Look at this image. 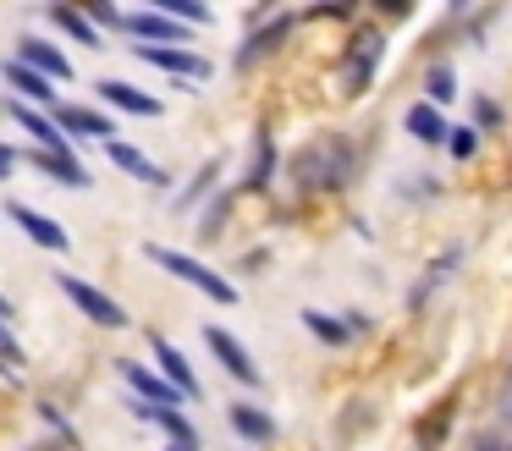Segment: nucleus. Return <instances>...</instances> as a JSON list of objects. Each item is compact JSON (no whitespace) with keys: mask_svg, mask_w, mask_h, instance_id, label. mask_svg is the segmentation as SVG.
I'll return each instance as SVG.
<instances>
[{"mask_svg":"<svg viewBox=\"0 0 512 451\" xmlns=\"http://www.w3.org/2000/svg\"><path fill=\"white\" fill-rule=\"evenodd\" d=\"M424 94H430V105L441 110L446 99L457 94V77H452V66H430V72H424Z\"/></svg>","mask_w":512,"mask_h":451,"instance_id":"24","label":"nucleus"},{"mask_svg":"<svg viewBox=\"0 0 512 451\" xmlns=\"http://www.w3.org/2000/svg\"><path fill=\"white\" fill-rule=\"evenodd\" d=\"M138 55H144L149 66H166V72H177V77H210V61L204 55H193V50H177V44H138Z\"/></svg>","mask_w":512,"mask_h":451,"instance_id":"7","label":"nucleus"},{"mask_svg":"<svg viewBox=\"0 0 512 451\" xmlns=\"http://www.w3.org/2000/svg\"><path fill=\"white\" fill-rule=\"evenodd\" d=\"M72 446V440H56V446H34V451H67Z\"/></svg>","mask_w":512,"mask_h":451,"instance_id":"32","label":"nucleus"},{"mask_svg":"<svg viewBox=\"0 0 512 451\" xmlns=\"http://www.w3.org/2000/svg\"><path fill=\"white\" fill-rule=\"evenodd\" d=\"M292 176H298V187H347V176H353V149H347L342 138H320L292 160Z\"/></svg>","mask_w":512,"mask_h":451,"instance_id":"1","label":"nucleus"},{"mask_svg":"<svg viewBox=\"0 0 512 451\" xmlns=\"http://www.w3.org/2000/svg\"><path fill=\"white\" fill-rule=\"evenodd\" d=\"M155 358H160V369H166V380L182 391V402H188V396H199V374L188 369V358H182L171 341H155Z\"/></svg>","mask_w":512,"mask_h":451,"instance_id":"15","label":"nucleus"},{"mask_svg":"<svg viewBox=\"0 0 512 451\" xmlns=\"http://www.w3.org/2000/svg\"><path fill=\"white\" fill-rule=\"evenodd\" d=\"M507 451H512V440H507Z\"/></svg>","mask_w":512,"mask_h":451,"instance_id":"35","label":"nucleus"},{"mask_svg":"<svg viewBox=\"0 0 512 451\" xmlns=\"http://www.w3.org/2000/svg\"><path fill=\"white\" fill-rule=\"evenodd\" d=\"M12 165H17V154L6 149V143H0V176H12Z\"/></svg>","mask_w":512,"mask_h":451,"instance_id":"31","label":"nucleus"},{"mask_svg":"<svg viewBox=\"0 0 512 451\" xmlns=\"http://www.w3.org/2000/svg\"><path fill=\"white\" fill-rule=\"evenodd\" d=\"M12 116L23 121L28 132H34V143H39L45 154H72V149H67V132H61L50 116H39V110H28V105H12Z\"/></svg>","mask_w":512,"mask_h":451,"instance_id":"12","label":"nucleus"},{"mask_svg":"<svg viewBox=\"0 0 512 451\" xmlns=\"http://www.w3.org/2000/svg\"><path fill=\"white\" fill-rule=\"evenodd\" d=\"M12 220L28 231V237L39 242V248H50V253H67V231L56 226V220H45L39 209H28V204H12Z\"/></svg>","mask_w":512,"mask_h":451,"instance_id":"11","label":"nucleus"},{"mask_svg":"<svg viewBox=\"0 0 512 451\" xmlns=\"http://www.w3.org/2000/svg\"><path fill=\"white\" fill-rule=\"evenodd\" d=\"M160 11H166L171 22H210V6H199V0H160Z\"/></svg>","mask_w":512,"mask_h":451,"instance_id":"26","label":"nucleus"},{"mask_svg":"<svg viewBox=\"0 0 512 451\" xmlns=\"http://www.w3.org/2000/svg\"><path fill=\"white\" fill-rule=\"evenodd\" d=\"M408 132H413L419 143H446V132H452V127L441 121V110H435L430 99H419V105L408 110Z\"/></svg>","mask_w":512,"mask_h":451,"instance_id":"18","label":"nucleus"},{"mask_svg":"<svg viewBox=\"0 0 512 451\" xmlns=\"http://www.w3.org/2000/svg\"><path fill=\"white\" fill-rule=\"evenodd\" d=\"M111 160L122 165V171H133L138 182H149V187H166V171H160V165L149 160V154H138L133 143H116V138H111Z\"/></svg>","mask_w":512,"mask_h":451,"instance_id":"17","label":"nucleus"},{"mask_svg":"<svg viewBox=\"0 0 512 451\" xmlns=\"http://www.w3.org/2000/svg\"><path fill=\"white\" fill-rule=\"evenodd\" d=\"M0 358H6V363H23V347H17V336H12L6 325H0Z\"/></svg>","mask_w":512,"mask_h":451,"instance_id":"28","label":"nucleus"},{"mask_svg":"<svg viewBox=\"0 0 512 451\" xmlns=\"http://www.w3.org/2000/svg\"><path fill=\"white\" fill-rule=\"evenodd\" d=\"M122 374H127V385H133V391L144 396V407H177V402H182L177 385L160 380V374H149V369H138L133 358H122Z\"/></svg>","mask_w":512,"mask_h":451,"instance_id":"8","label":"nucleus"},{"mask_svg":"<svg viewBox=\"0 0 512 451\" xmlns=\"http://www.w3.org/2000/svg\"><path fill=\"white\" fill-rule=\"evenodd\" d=\"M270 176H276V143H270V132H259L254 165H248V187H270Z\"/></svg>","mask_w":512,"mask_h":451,"instance_id":"21","label":"nucleus"},{"mask_svg":"<svg viewBox=\"0 0 512 451\" xmlns=\"http://www.w3.org/2000/svg\"><path fill=\"white\" fill-rule=\"evenodd\" d=\"M474 451H507V440H496V435H479V440H474Z\"/></svg>","mask_w":512,"mask_h":451,"instance_id":"29","label":"nucleus"},{"mask_svg":"<svg viewBox=\"0 0 512 451\" xmlns=\"http://www.w3.org/2000/svg\"><path fill=\"white\" fill-rule=\"evenodd\" d=\"M171 451H199V446H171Z\"/></svg>","mask_w":512,"mask_h":451,"instance_id":"34","label":"nucleus"},{"mask_svg":"<svg viewBox=\"0 0 512 451\" xmlns=\"http://www.w3.org/2000/svg\"><path fill=\"white\" fill-rule=\"evenodd\" d=\"M232 429H237L243 440H254V446L276 440V418H270V413H259V407H248V402H232Z\"/></svg>","mask_w":512,"mask_h":451,"instance_id":"16","label":"nucleus"},{"mask_svg":"<svg viewBox=\"0 0 512 451\" xmlns=\"http://www.w3.org/2000/svg\"><path fill=\"white\" fill-rule=\"evenodd\" d=\"M61 292H67L72 303H78L83 314L94 319V325H105V330H127V319H133V314H127V308H122V303H116V297H105L100 286L78 281V275H61Z\"/></svg>","mask_w":512,"mask_h":451,"instance_id":"4","label":"nucleus"},{"mask_svg":"<svg viewBox=\"0 0 512 451\" xmlns=\"http://www.w3.org/2000/svg\"><path fill=\"white\" fill-rule=\"evenodd\" d=\"M452 413H457V396H441V402L413 424V446H419V451H441L446 429H452Z\"/></svg>","mask_w":512,"mask_h":451,"instance_id":"10","label":"nucleus"},{"mask_svg":"<svg viewBox=\"0 0 512 451\" xmlns=\"http://www.w3.org/2000/svg\"><path fill=\"white\" fill-rule=\"evenodd\" d=\"M287 33H292V17H270L265 28H259V33H248V44H243V50H237V66H254L259 55H270V50H276L281 39H287Z\"/></svg>","mask_w":512,"mask_h":451,"instance_id":"14","label":"nucleus"},{"mask_svg":"<svg viewBox=\"0 0 512 451\" xmlns=\"http://www.w3.org/2000/svg\"><path fill=\"white\" fill-rule=\"evenodd\" d=\"M501 418H512V374H507V385H501Z\"/></svg>","mask_w":512,"mask_h":451,"instance_id":"30","label":"nucleus"},{"mask_svg":"<svg viewBox=\"0 0 512 451\" xmlns=\"http://www.w3.org/2000/svg\"><path fill=\"white\" fill-rule=\"evenodd\" d=\"M446 149H452L457 160H474V149H479V132H474V127H452V132H446Z\"/></svg>","mask_w":512,"mask_h":451,"instance_id":"27","label":"nucleus"},{"mask_svg":"<svg viewBox=\"0 0 512 451\" xmlns=\"http://www.w3.org/2000/svg\"><path fill=\"white\" fill-rule=\"evenodd\" d=\"M380 55H386V39H380L375 28L353 33V44H347V61H342V94H364V88L375 83Z\"/></svg>","mask_w":512,"mask_h":451,"instance_id":"3","label":"nucleus"},{"mask_svg":"<svg viewBox=\"0 0 512 451\" xmlns=\"http://www.w3.org/2000/svg\"><path fill=\"white\" fill-rule=\"evenodd\" d=\"M6 83H12L23 99H50V94H56V88H50L45 77H39V72H28V66H17V61L6 66Z\"/></svg>","mask_w":512,"mask_h":451,"instance_id":"23","label":"nucleus"},{"mask_svg":"<svg viewBox=\"0 0 512 451\" xmlns=\"http://www.w3.org/2000/svg\"><path fill=\"white\" fill-rule=\"evenodd\" d=\"M61 127L78 132V138H111V132H116L100 110H83V105H61Z\"/></svg>","mask_w":512,"mask_h":451,"instance_id":"19","label":"nucleus"},{"mask_svg":"<svg viewBox=\"0 0 512 451\" xmlns=\"http://www.w3.org/2000/svg\"><path fill=\"white\" fill-rule=\"evenodd\" d=\"M149 259L160 264V270H171L177 281H188V286H199L204 297H215V303H232L237 297V286L226 281V275H215L210 264H199L193 253H177V248H160V242H149Z\"/></svg>","mask_w":512,"mask_h":451,"instance_id":"2","label":"nucleus"},{"mask_svg":"<svg viewBox=\"0 0 512 451\" xmlns=\"http://www.w3.org/2000/svg\"><path fill=\"white\" fill-rule=\"evenodd\" d=\"M34 165H39L45 176H56V182H67V187H89V171H83V165L72 160V154H45V149H39V154H34Z\"/></svg>","mask_w":512,"mask_h":451,"instance_id":"20","label":"nucleus"},{"mask_svg":"<svg viewBox=\"0 0 512 451\" xmlns=\"http://www.w3.org/2000/svg\"><path fill=\"white\" fill-rule=\"evenodd\" d=\"M303 325H309L320 341H331V347H342V341H347V325H342V319H331V314H320V308H303Z\"/></svg>","mask_w":512,"mask_h":451,"instance_id":"25","label":"nucleus"},{"mask_svg":"<svg viewBox=\"0 0 512 451\" xmlns=\"http://www.w3.org/2000/svg\"><path fill=\"white\" fill-rule=\"evenodd\" d=\"M122 28L133 33V39H155V44H188V33H182V22H171L166 11H127Z\"/></svg>","mask_w":512,"mask_h":451,"instance_id":"6","label":"nucleus"},{"mask_svg":"<svg viewBox=\"0 0 512 451\" xmlns=\"http://www.w3.org/2000/svg\"><path fill=\"white\" fill-rule=\"evenodd\" d=\"M6 314H12V303H6V297H0V319H6Z\"/></svg>","mask_w":512,"mask_h":451,"instance_id":"33","label":"nucleus"},{"mask_svg":"<svg viewBox=\"0 0 512 451\" xmlns=\"http://www.w3.org/2000/svg\"><path fill=\"white\" fill-rule=\"evenodd\" d=\"M100 94L111 99L116 110H133V116H160V99H155V94H138V88L122 83V77H105Z\"/></svg>","mask_w":512,"mask_h":451,"instance_id":"13","label":"nucleus"},{"mask_svg":"<svg viewBox=\"0 0 512 451\" xmlns=\"http://www.w3.org/2000/svg\"><path fill=\"white\" fill-rule=\"evenodd\" d=\"M204 341H210V352H215V358H221V369H226V374H237V380H243V385H259V363L248 358V347H243V341L232 336V330L210 325V330H204Z\"/></svg>","mask_w":512,"mask_h":451,"instance_id":"5","label":"nucleus"},{"mask_svg":"<svg viewBox=\"0 0 512 451\" xmlns=\"http://www.w3.org/2000/svg\"><path fill=\"white\" fill-rule=\"evenodd\" d=\"M50 22H56V28H67L72 39H78V44H89V50L100 44V33H94V22L83 17V11H72V6H56V11H50Z\"/></svg>","mask_w":512,"mask_h":451,"instance_id":"22","label":"nucleus"},{"mask_svg":"<svg viewBox=\"0 0 512 451\" xmlns=\"http://www.w3.org/2000/svg\"><path fill=\"white\" fill-rule=\"evenodd\" d=\"M17 66H28V72H39V77H72V61L56 50V44H45V39L17 44Z\"/></svg>","mask_w":512,"mask_h":451,"instance_id":"9","label":"nucleus"}]
</instances>
